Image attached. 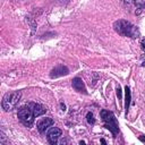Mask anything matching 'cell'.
I'll return each instance as SVG.
<instances>
[{
    "mask_svg": "<svg viewBox=\"0 0 145 145\" xmlns=\"http://www.w3.org/2000/svg\"><path fill=\"white\" fill-rule=\"evenodd\" d=\"M69 74V69L66 66H57L54 67L51 71H50V77L51 78H57V77H61V76H66Z\"/></svg>",
    "mask_w": 145,
    "mask_h": 145,
    "instance_id": "obj_7",
    "label": "cell"
},
{
    "mask_svg": "<svg viewBox=\"0 0 145 145\" xmlns=\"http://www.w3.org/2000/svg\"><path fill=\"white\" fill-rule=\"evenodd\" d=\"M17 117L19 119V121L25 126V127H31L34 122V113L32 111V109L26 104L24 106H20L17 113Z\"/></svg>",
    "mask_w": 145,
    "mask_h": 145,
    "instance_id": "obj_4",
    "label": "cell"
},
{
    "mask_svg": "<svg viewBox=\"0 0 145 145\" xmlns=\"http://www.w3.org/2000/svg\"><path fill=\"white\" fill-rule=\"evenodd\" d=\"M133 3L138 9H144L145 8V0H133Z\"/></svg>",
    "mask_w": 145,
    "mask_h": 145,
    "instance_id": "obj_11",
    "label": "cell"
},
{
    "mask_svg": "<svg viewBox=\"0 0 145 145\" xmlns=\"http://www.w3.org/2000/svg\"><path fill=\"white\" fill-rule=\"evenodd\" d=\"M53 123H54V121H53L52 118L45 117V118H42V119H40V120L37 121L36 127H37V130H39L40 134H44L45 130H46L49 127H51Z\"/></svg>",
    "mask_w": 145,
    "mask_h": 145,
    "instance_id": "obj_6",
    "label": "cell"
},
{
    "mask_svg": "<svg viewBox=\"0 0 145 145\" xmlns=\"http://www.w3.org/2000/svg\"><path fill=\"white\" fill-rule=\"evenodd\" d=\"M86 120H87V123L88 125H94L95 123V119H94V116L92 112H87L86 114Z\"/></svg>",
    "mask_w": 145,
    "mask_h": 145,
    "instance_id": "obj_12",
    "label": "cell"
},
{
    "mask_svg": "<svg viewBox=\"0 0 145 145\" xmlns=\"http://www.w3.org/2000/svg\"><path fill=\"white\" fill-rule=\"evenodd\" d=\"M142 66H143V67H145V60H143V61H142Z\"/></svg>",
    "mask_w": 145,
    "mask_h": 145,
    "instance_id": "obj_18",
    "label": "cell"
},
{
    "mask_svg": "<svg viewBox=\"0 0 145 145\" xmlns=\"http://www.w3.org/2000/svg\"><path fill=\"white\" fill-rule=\"evenodd\" d=\"M20 96H22L20 91H14V92L6 93L5 96L2 97V102H1L2 109L5 111H11V110H14L16 108L17 103L19 102Z\"/></svg>",
    "mask_w": 145,
    "mask_h": 145,
    "instance_id": "obj_3",
    "label": "cell"
},
{
    "mask_svg": "<svg viewBox=\"0 0 145 145\" xmlns=\"http://www.w3.org/2000/svg\"><path fill=\"white\" fill-rule=\"evenodd\" d=\"M31 109H32V111H33V113H34V116L35 117H39V116H42L43 113H45V111H46V109L42 105V104H40V103H35V102H29L28 104H27Z\"/></svg>",
    "mask_w": 145,
    "mask_h": 145,
    "instance_id": "obj_9",
    "label": "cell"
},
{
    "mask_svg": "<svg viewBox=\"0 0 145 145\" xmlns=\"http://www.w3.org/2000/svg\"><path fill=\"white\" fill-rule=\"evenodd\" d=\"M60 105H61V110L65 111V110H66V105H65L63 103H60Z\"/></svg>",
    "mask_w": 145,
    "mask_h": 145,
    "instance_id": "obj_17",
    "label": "cell"
},
{
    "mask_svg": "<svg viewBox=\"0 0 145 145\" xmlns=\"http://www.w3.org/2000/svg\"><path fill=\"white\" fill-rule=\"evenodd\" d=\"M117 95H118V97H119V99H121V88H120V86H119V85L117 86Z\"/></svg>",
    "mask_w": 145,
    "mask_h": 145,
    "instance_id": "obj_15",
    "label": "cell"
},
{
    "mask_svg": "<svg viewBox=\"0 0 145 145\" xmlns=\"http://www.w3.org/2000/svg\"><path fill=\"white\" fill-rule=\"evenodd\" d=\"M140 48H142V50L145 52V37L140 40Z\"/></svg>",
    "mask_w": 145,
    "mask_h": 145,
    "instance_id": "obj_14",
    "label": "cell"
},
{
    "mask_svg": "<svg viewBox=\"0 0 145 145\" xmlns=\"http://www.w3.org/2000/svg\"><path fill=\"white\" fill-rule=\"evenodd\" d=\"M138 139H139L140 142H143V143H145V136H139V137H138Z\"/></svg>",
    "mask_w": 145,
    "mask_h": 145,
    "instance_id": "obj_16",
    "label": "cell"
},
{
    "mask_svg": "<svg viewBox=\"0 0 145 145\" xmlns=\"http://www.w3.org/2000/svg\"><path fill=\"white\" fill-rule=\"evenodd\" d=\"M113 28L121 36H127L131 39H137L139 36V29L135 25H133L130 22L125 20V19H119L114 22Z\"/></svg>",
    "mask_w": 145,
    "mask_h": 145,
    "instance_id": "obj_1",
    "label": "cell"
},
{
    "mask_svg": "<svg viewBox=\"0 0 145 145\" xmlns=\"http://www.w3.org/2000/svg\"><path fill=\"white\" fill-rule=\"evenodd\" d=\"M0 144H7V140H6V135L3 134V131H2V130L0 131Z\"/></svg>",
    "mask_w": 145,
    "mask_h": 145,
    "instance_id": "obj_13",
    "label": "cell"
},
{
    "mask_svg": "<svg viewBox=\"0 0 145 145\" xmlns=\"http://www.w3.org/2000/svg\"><path fill=\"white\" fill-rule=\"evenodd\" d=\"M71 85H72V87H74L77 92H79V93H84V94H87V91H86L85 84H84V82H83V79H82V78H79V77H75V78L71 80Z\"/></svg>",
    "mask_w": 145,
    "mask_h": 145,
    "instance_id": "obj_8",
    "label": "cell"
},
{
    "mask_svg": "<svg viewBox=\"0 0 145 145\" xmlns=\"http://www.w3.org/2000/svg\"><path fill=\"white\" fill-rule=\"evenodd\" d=\"M100 116H101L102 121L104 122V127L112 133L113 137H116V135L119 133V125H118V121H117V118L114 117V114L111 111L101 110Z\"/></svg>",
    "mask_w": 145,
    "mask_h": 145,
    "instance_id": "obj_2",
    "label": "cell"
},
{
    "mask_svg": "<svg viewBox=\"0 0 145 145\" xmlns=\"http://www.w3.org/2000/svg\"><path fill=\"white\" fill-rule=\"evenodd\" d=\"M62 135L61 129L57 128V127H52L50 128V130L46 133V139L51 145H56L58 143V139L60 138V136Z\"/></svg>",
    "mask_w": 145,
    "mask_h": 145,
    "instance_id": "obj_5",
    "label": "cell"
},
{
    "mask_svg": "<svg viewBox=\"0 0 145 145\" xmlns=\"http://www.w3.org/2000/svg\"><path fill=\"white\" fill-rule=\"evenodd\" d=\"M130 100H131L130 88H129L128 86H126V87H125V112H126V117H127V113H128V109H129Z\"/></svg>",
    "mask_w": 145,
    "mask_h": 145,
    "instance_id": "obj_10",
    "label": "cell"
}]
</instances>
